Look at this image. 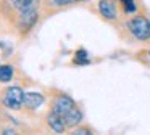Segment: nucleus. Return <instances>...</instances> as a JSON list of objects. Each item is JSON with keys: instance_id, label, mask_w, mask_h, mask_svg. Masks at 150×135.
Segmentation results:
<instances>
[{"instance_id": "obj_15", "label": "nucleus", "mask_w": 150, "mask_h": 135, "mask_svg": "<svg viewBox=\"0 0 150 135\" xmlns=\"http://www.w3.org/2000/svg\"><path fill=\"white\" fill-rule=\"evenodd\" d=\"M149 55H150V51H149Z\"/></svg>"}, {"instance_id": "obj_6", "label": "nucleus", "mask_w": 150, "mask_h": 135, "mask_svg": "<svg viewBox=\"0 0 150 135\" xmlns=\"http://www.w3.org/2000/svg\"><path fill=\"white\" fill-rule=\"evenodd\" d=\"M45 96L39 92H24V106L28 109H37L44 105Z\"/></svg>"}, {"instance_id": "obj_12", "label": "nucleus", "mask_w": 150, "mask_h": 135, "mask_svg": "<svg viewBox=\"0 0 150 135\" xmlns=\"http://www.w3.org/2000/svg\"><path fill=\"white\" fill-rule=\"evenodd\" d=\"M121 5V8H123V11L126 13V15H132V13L137 11V3L136 0H118Z\"/></svg>"}, {"instance_id": "obj_11", "label": "nucleus", "mask_w": 150, "mask_h": 135, "mask_svg": "<svg viewBox=\"0 0 150 135\" xmlns=\"http://www.w3.org/2000/svg\"><path fill=\"white\" fill-rule=\"evenodd\" d=\"M74 64H79V66H86V64L91 63V58H89V53L84 50V48H81V50H78L74 53Z\"/></svg>"}, {"instance_id": "obj_3", "label": "nucleus", "mask_w": 150, "mask_h": 135, "mask_svg": "<svg viewBox=\"0 0 150 135\" xmlns=\"http://www.w3.org/2000/svg\"><path fill=\"white\" fill-rule=\"evenodd\" d=\"M10 8L15 11V15H23V13L39 11L40 0H8Z\"/></svg>"}, {"instance_id": "obj_8", "label": "nucleus", "mask_w": 150, "mask_h": 135, "mask_svg": "<svg viewBox=\"0 0 150 135\" xmlns=\"http://www.w3.org/2000/svg\"><path fill=\"white\" fill-rule=\"evenodd\" d=\"M47 125H49V127L52 129V132H55V134H63L65 129H66V124H65V121H63V117L60 114H57V112H52V111L47 114Z\"/></svg>"}, {"instance_id": "obj_10", "label": "nucleus", "mask_w": 150, "mask_h": 135, "mask_svg": "<svg viewBox=\"0 0 150 135\" xmlns=\"http://www.w3.org/2000/svg\"><path fill=\"white\" fill-rule=\"evenodd\" d=\"M15 76V68L10 64H0V82H10Z\"/></svg>"}, {"instance_id": "obj_5", "label": "nucleus", "mask_w": 150, "mask_h": 135, "mask_svg": "<svg viewBox=\"0 0 150 135\" xmlns=\"http://www.w3.org/2000/svg\"><path fill=\"white\" fill-rule=\"evenodd\" d=\"M97 8H98V13H100L105 19L113 21V19L118 18V8H116V3H115L113 0H98Z\"/></svg>"}, {"instance_id": "obj_2", "label": "nucleus", "mask_w": 150, "mask_h": 135, "mask_svg": "<svg viewBox=\"0 0 150 135\" xmlns=\"http://www.w3.org/2000/svg\"><path fill=\"white\" fill-rule=\"evenodd\" d=\"M0 101H2V105L5 108L16 111V109H20L24 105V90L18 85L7 87L2 92V95H0Z\"/></svg>"}, {"instance_id": "obj_7", "label": "nucleus", "mask_w": 150, "mask_h": 135, "mask_svg": "<svg viewBox=\"0 0 150 135\" xmlns=\"http://www.w3.org/2000/svg\"><path fill=\"white\" fill-rule=\"evenodd\" d=\"M62 117H63V121H65L66 127H78V125L81 124L84 116H82L81 109H79L78 106H74V108H71L68 112H65Z\"/></svg>"}, {"instance_id": "obj_9", "label": "nucleus", "mask_w": 150, "mask_h": 135, "mask_svg": "<svg viewBox=\"0 0 150 135\" xmlns=\"http://www.w3.org/2000/svg\"><path fill=\"white\" fill-rule=\"evenodd\" d=\"M89 0H44V5L49 10H58V8H65L69 5H76V3H86Z\"/></svg>"}, {"instance_id": "obj_4", "label": "nucleus", "mask_w": 150, "mask_h": 135, "mask_svg": "<svg viewBox=\"0 0 150 135\" xmlns=\"http://www.w3.org/2000/svg\"><path fill=\"white\" fill-rule=\"evenodd\" d=\"M74 106H76V103H74V100H73L71 96H68V95H60V96H57V98L53 100L50 111H52V112H57V114H60V116H63L65 112H68L71 108H74Z\"/></svg>"}, {"instance_id": "obj_14", "label": "nucleus", "mask_w": 150, "mask_h": 135, "mask_svg": "<svg viewBox=\"0 0 150 135\" xmlns=\"http://www.w3.org/2000/svg\"><path fill=\"white\" fill-rule=\"evenodd\" d=\"M4 135H18V134H16L15 130H11V129H5V130H4Z\"/></svg>"}, {"instance_id": "obj_13", "label": "nucleus", "mask_w": 150, "mask_h": 135, "mask_svg": "<svg viewBox=\"0 0 150 135\" xmlns=\"http://www.w3.org/2000/svg\"><path fill=\"white\" fill-rule=\"evenodd\" d=\"M69 135H94V132H92L89 127H82V125H78V127H74V130H73Z\"/></svg>"}, {"instance_id": "obj_1", "label": "nucleus", "mask_w": 150, "mask_h": 135, "mask_svg": "<svg viewBox=\"0 0 150 135\" xmlns=\"http://www.w3.org/2000/svg\"><path fill=\"white\" fill-rule=\"evenodd\" d=\"M127 31L132 34L134 39L140 42H149L150 40V19L147 16L136 15L126 21Z\"/></svg>"}]
</instances>
